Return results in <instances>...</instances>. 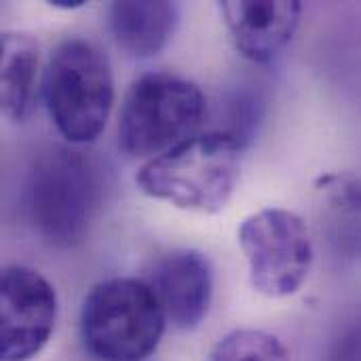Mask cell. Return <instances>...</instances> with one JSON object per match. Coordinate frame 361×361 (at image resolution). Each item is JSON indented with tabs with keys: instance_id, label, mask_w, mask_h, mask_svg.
Returning <instances> with one entry per match:
<instances>
[{
	"instance_id": "obj_1",
	"label": "cell",
	"mask_w": 361,
	"mask_h": 361,
	"mask_svg": "<svg viewBox=\"0 0 361 361\" xmlns=\"http://www.w3.org/2000/svg\"><path fill=\"white\" fill-rule=\"evenodd\" d=\"M243 140L233 131H201L140 169L137 188L157 201L197 214H218L241 176Z\"/></svg>"
},
{
	"instance_id": "obj_2",
	"label": "cell",
	"mask_w": 361,
	"mask_h": 361,
	"mask_svg": "<svg viewBox=\"0 0 361 361\" xmlns=\"http://www.w3.org/2000/svg\"><path fill=\"white\" fill-rule=\"evenodd\" d=\"M99 201V169L85 152L51 146L36 157L25 182V212L44 241L66 250L80 245Z\"/></svg>"
},
{
	"instance_id": "obj_3",
	"label": "cell",
	"mask_w": 361,
	"mask_h": 361,
	"mask_svg": "<svg viewBox=\"0 0 361 361\" xmlns=\"http://www.w3.org/2000/svg\"><path fill=\"white\" fill-rule=\"evenodd\" d=\"M42 97L63 140L91 144L106 129L114 104V78L108 55L85 38H68L51 53Z\"/></svg>"
},
{
	"instance_id": "obj_4",
	"label": "cell",
	"mask_w": 361,
	"mask_h": 361,
	"mask_svg": "<svg viewBox=\"0 0 361 361\" xmlns=\"http://www.w3.org/2000/svg\"><path fill=\"white\" fill-rule=\"evenodd\" d=\"M167 317L144 279L114 277L99 281L80 309V336L97 361L148 360L163 334Z\"/></svg>"
},
{
	"instance_id": "obj_5",
	"label": "cell",
	"mask_w": 361,
	"mask_h": 361,
	"mask_svg": "<svg viewBox=\"0 0 361 361\" xmlns=\"http://www.w3.org/2000/svg\"><path fill=\"white\" fill-rule=\"evenodd\" d=\"M205 93L190 80L148 72L129 87L118 114V146L131 159H157L201 133Z\"/></svg>"
},
{
	"instance_id": "obj_6",
	"label": "cell",
	"mask_w": 361,
	"mask_h": 361,
	"mask_svg": "<svg viewBox=\"0 0 361 361\" xmlns=\"http://www.w3.org/2000/svg\"><path fill=\"white\" fill-rule=\"evenodd\" d=\"M252 288L267 298L294 296L309 279L315 245L307 222L281 207L247 216L239 226Z\"/></svg>"
},
{
	"instance_id": "obj_7",
	"label": "cell",
	"mask_w": 361,
	"mask_h": 361,
	"mask_svg": "<svg viewBox=\"0 0 361 361\" xmlns=\"http://www.w3.org/2000/svg\"><path fill=\"white\" fill-rule=\"evenodd\" d=\"M2 361H30L49 343L57 322V294L36 269L11 264L0 281Z\"/></svg>"
},
{
	"instance_id": "obj_8",
	"label": "cell",
	"mask_w": 361,
	"mask_h": 361,
	"mask_svg": "<svg viewBox=\"0 0 361 361\" xmlns=\"http://www.w3.org/2000/svg\"><path fill=\"white\" fill-rule=\"evenodd\" d=\"M144 281L176 330L190 332L207 317L214 298V271L205 254L197 250L167 252L148 267Z\"/></svg>"
},
{
	"instance_id": "obj_9",
	"label": "cell",
	"mask_w": 361,
	"mask_h": 361,
	"mask_svg": "<svg viewBox=\"0 0 361 361\" xmlns=\"http://www.w3.org/2000/svg\"><path fill=\"white\" fill-rule=\"evenodd\" d=\"M218 8L235 49L254 63L273 61L294 38L302 15L298 0H228Z\"/></svg>"
},
{
	"instance_id": "obj_10",
	"label": "cell",
	"mask_w": 361,
	"mask_h": 361,
	"mask_svg": "<svg viewBox=\"0 0 361 361\" xmlns=\"http://www.w3.org/2000/svg\"><path fill=\"white\" fill-rule=\"evenodd\" d=\"M180 23V6L167 0H125L108 8V25L114 42L135 59L159 55Z\"/></svg>"
},
{
	"instance_id": "obj_11",
	"label": "cell",
	"mask_w": 361,
	"mask_h": 361,
	"mask_svg": "<svg viewBox=\"0 0 361 361\" xmlns=\"http://www.w3.org/2000/svg\"><path fill=\"white\" fill-rule=\"evenodd\" d=\"M2 112L13 123L30 118L36 104L38 42L23 32L2 34Z\"/></svg>"
},
{
	"instance_id": "obj_12",
	"label": "cell",
	"mask_w": 361,
	"mask_h": 361,
	"mask_svg": "<svg viewBox=\"0 0 361 361\" xmlns=\"http://www.w3.org/2000/svg\"><path fill=\"white\" fill-rule=\"evenodd\" d=\"M330 205L332 239L341 252H361V180L351 173H326L315 182Z\"/></svg>"
},
{
	"instance_id": "obj_13",
	"label": "cell",
	"mask_w": 361,
	"mask_h": 361,
	"mask_svg": "<svg viewBox=\"0 0 361 361\" xmlns=\"http://www.w3.org/2000/svg\"><path fill=\"white\" fill-rule=\"evenodd\" d=\"M207 361H292L281 341L262 330H235L209 353Z\"/></svg>"
},
{
	"instance_id": "obj_14",
	"label": "cell",
	"mask_w": 361,
	"mask_h": 361,
	"mask_svg": "<svg viewBox=\"0 0 361 361\" xmlns=\"http://www.w3.org/2000/svg\"><path fill=\"white\" fill-rule=\"evenodd\" d=\"M328 361H361V309L334 334L328 349Z\"/></svg>"
},
{
	"instance_id": "obj_15",
	"label": "cell",
	"mask_w": 361,
	"mask_h": 361,
	"mask_svg": "<svg viewBox=\"0 0 361 361\" xmlns=\"http://www.w3.org/2000/svg\"><path fill=\"white\" fill-rule=\"evenodd\" d=\"M51 4L59 8H78L85 4V0H51Z\"/></svg>"
}]
</instances>
